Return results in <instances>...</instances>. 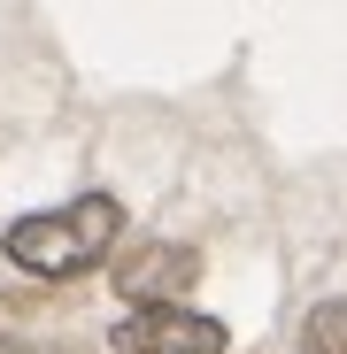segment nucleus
<instances>
[{
	"mask_svg": "<svg viewBox=\"0 0 347 354\" xmlns=\"http://www.w3.org/2000/svg\"><path fill=\"white\" fill-rule=\"evenodd\" d=\"M116 346L124 354H224V324L186 308V301H154V308H132Z\"/></svg>",
	"mask_w": 347,
	"mask_h": 354,
	"instance_id": "obj_2",
	"label": "nucleus"
},
{
	"mask_svg": "<svg viewBox=\"0 0 347 354\" xmlns=\"http://www.w3.org/2000/svg\"><path fill=\"white\" fill-rule=\"evenodd\" d=\"M301 346H309V354H347V301H324V308H309V324H301Z\"/></svg>",
	"mask_w": 347,
	"mask_h": 354,
	"instance_id": "obj_4",
	"label": "nucleus"
},
{
	"mask_svg": "<svg viewBox=\"0 0 347 354\" xmlns=\"http://www.w3.org/2000/svg\"><path fill=\"white\" fill-rule=\"evenodd\" d=\"M201 277V254L178 247V239H147L116 262V292H124L132 308H154V301H178V292Z\"/></svg>",
	"mask_w": 347,
	"mask_h": 354,
	"instance_id": "obj_3",
	"label": "nucleus"
},
{
	"mask_svg": "<svg viewBox=\"0 0 347 354\" xmlns=\"http://www.w3.org/2000/svg\"><path fill=\"white\" fill-rule=\"evenodd\" d=\"M116 231H124V208L108 193H85L70 208H39V216L8 223V262L31 277H78L116 247Z\"/></svg>",
	"mask_w": 347,
	"mask_h": 354,
	"instance_id": "obj_1",
	"label": "nucleus"
}]
</instances>
